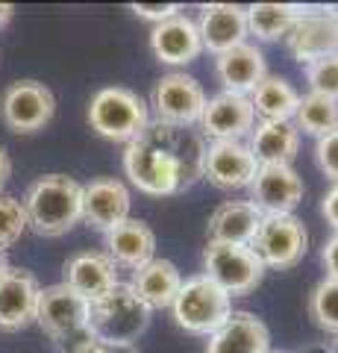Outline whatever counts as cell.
<instances>
[{
  "label": "cell",
  "instance_id": "39",
  "mask_svg": "<svg viewBox=\"0 0 338 353\" xmlns=\"http://www.w3.org/2000/svg\"><path fill=\"white\" fill-rule=\"evenodd\" d=\"M109 353H138L136 347H109Z\"/></svg>",
  "mask_w": 338,
  "mask_h": 353
},
{
  "label": "cell",
  "instance_id": "30",
  "mask_svg": "<svg viewBox=\"0 0 338 353\" xmlns=\"http://www.w3.org/2000/svg\"><path fill=\"white\" fill-rule=\"evenodd\" d=\"M24 230H27V215H24L21 201H15L9 194H0V253L6 248H12L24 236Z\"/></svg>",
  "mask_w": 338,
  "mask_h": 353
},
{
  "label": "cell",
  "instance_id": "32",
  "mask_svg": "<svg viewBox=\"0 0 338 353\" xmlns=\"http://www.w3.org/2000/svg\"><path fill=\"white\" fill-rule=\"evenodd\" d=\"M315 162H318V168L324 171L326 180L338 183V130L318 139V145H315Z\"/></svg>",
  "mask_w": 338,
  "mask_h": 353
},
{
  "label": "cell",
  "instance_id": "17",
  "mask_svg": "<svg viewBox=\"0 0 338 353\" xmlns=\"http://www.w3.org/2000/svg\"><path fill=\"white\" fill-rule=\"evenodd\" d=\"M194 24H198L203 50L215 53V57L244 44V36H247V12L244 6H235V3L203 6Z\"/></svg>",
  "mask_w": 338,
  "mask_h": 353
},
{
  "label": "cell",
  "instance_id": "31",
  "mask_svg": "<svg viewBox=\"0 0 338 353\" xmlns=\"http://www.w3.org/2000/svg\"><path fill=\"white\" fill-rule=\"evenodd\" d=\"M306 80L312 94H324L338 101V57H324L306 65Z\"/></svg>",
  "mask_w": 338,
  "mask_h": 353
},
{
  "label": "cell",
  "instance_id": "27",
  "mask_svg": "<svg viewBox=\"0 0 338 353\" xmlns=\"http://www.w3.org/2000/svg\"><path fill=\"white\" fill-rule=\"evenodd\" d=\"M244 12H247V36H256V41H279L288 39V32L297 24L303 9L291 3H253Z\"/></svg>",
  "mask_w": 338,
  "mask_h": 353
},
{
  "label": "cell",
  "instance_id": "24",
  "mask_svg": "<svg viewBox=\"0 0 338 353\" xmlns=\"http://www.w3.org/2000/svg\"><path fill=\"white\" fill-rule=\"evenodd\" d=\"M256 165H291L300 150V130L294 121H259L247 141Z\"/></svg>",
  "mask_w": 338,
  "mask_h": 353
},
{
  "label": "cell",
  "instance_id": "23",
  "mask_svg": "<svg viewBox=\"0 0 338 353\" xmlns=\"http://www.w3.org/2000/svg\"><path fill=\"white\" fill-rule=\"evenodd\" d=\"M262 218L265 215L250 201H226L209 215L206 239L218 245H253Z\"/></svg>",
  "mask_w": 338,
  "mask_h": 353
},
{
  "label": "cell",
  "instance_id": "4",
  "mask_svg": "<svg viewBox=\"0 0 338 353\" xmlns=\"http://www.w3.org/2000/svg\"><path fill=\"white\" fill-rule=\"evenodd\" d=\"M89 124L109 141H136L150 124V109L136 92L121 85H106L92 94Z\"/></svg>",
  "mask_w": 338,
  "mask_h": 353
},
{
  "label": "cell",
  "instance_id": "7",
  "mask_svg": "<svg viewBox=\"0 0 338 353\" xmlns=\"http://www.w3.org/2000/svg\"><path fill=\"white\" fill-rule=\"evenodd\" d=\"M203 277L230 294L242 297L256 292V285L265 277V265L250 245H218L209 241L203 250Z\"/></svg>",
  "mask_w": 338,
  "mask_h": 353
},
{
  "label": "cell",
  "instance_id": "3",
  "mask_svg": "<svg viewBox=\"0 0 338 353\" xmlns=\"http://www.w3.org/2000/svg\"><path fill=\"white\" fill-rule=\"evenodd\" d=\"M150 327V309L129 283L89 303V336L106 347H133Z\"/></svg>",
  "mask_w": 338,
  "mask_h": 353
},
{
  "label": "cell",
  "instance_id": "18",
  "mask_svg": "<svg viewBox=\"0 0 338 353\" xmlns=\"http://www.w3.org/2000/svg\"><path fill=\"white\" fill-rule=\"evenodd\" d=\"M65 285L71 292H77L83 301H97L103 297L106 292H112L118 285V265L106 256V253H97V250H85L77 253L65 262Z\"/></svg>",
  "mask_w": 338,
  "mask_h": 353
},
{
  "label": "cell",
  "instance_id": "40",
  "mask_svg": "<svg viewBox=\"0 0 338 353\" xmlns=\"http://www.w3.org/2000/svg\"><path fill=\"white\" fill-rule=\"evenodd\" d=\"M6 271H9V262H6V256H3V253H0V277H3Z\"/></svg>",
  "mask_w": 338,
  "mask_h": 353
},
{
  "label": "cell",
  "instance_id": "20",
  "mask_svg": "<svg viewBox=\"0 0 338 353\" xmlns=\"http://www.w3.org/2000/svg\"><path fill=\"white\" fill-rule=\"evenodd\" d=\"M106 256L112 259L118 268L138 271L147 262L156 259V236L145 221L127 218L124 224L106 233Z\"/></svg>",
  "mask_w": 338,
  "mask_h": 353
},
{
  "label": "cell",
  "instance_id": "13",
  "mask_svg": "<svg viewBox=\"0 0 338 353\" xmlns=\"http://www.w3.org/2000/svg\"><path fill=\"white\" fill-rule=\"evenodd\" d=\"M200 127L203 136H209L212 141H242L256 127V112L250 106V97L230 92L209 97L200 115Z\"/></svg>",
  "mask_w": 338,
  "mask_h": 353
},
{
  "label": "cell",
  "instance_id": "5",
  "mask_svg": "<svg viewBox=\"0 0 338 353\" xmlns=\"http://www.w3.org/2000/svg\"><path fill=\"white\" fill-rule=\"evenodd\" d=\"M173 321L180 330L191 336H212L226 318L233 315V297L209 277H189L182 280L177 297L171 303Z\"/></svg>",
  "mask_w": 338,
  "mask_h": 353
},
{
  "label": "cell",
  "instance_id": "6",
  "mask_svg": "<svg viewBox=\"0 0 338 353\" xmlns=\"http://www.w3.org/2000/svg\"><path fill=\"white\" fill-rule=\"evenodd\" d=\"M36 324L45 333L65 347H77L80 341L92 339L89 336V301H83L77 292H71L65 283L47 285L39 294V309H36Z\"/></svg>",
  "mask_w": 338,
  "mask_h": 353
},
{
  "label": "cell",
  "instance_id": "1",
  "mask_svg": "<svg viewBox=\"0 0 338 353\" xmlns=\"http://www.w3.org/2000/svg\"><path fill=\"white\" fill-rule=\"evenodd\" d=\"M206 141L189 127L150 121L147 130L124 150V174L138 192L168 197L191 189L203 176Z\"/></svg>",
  "mask_w": 338,
  "mask_h": 353
},
{
  "label": "cell",
  "instance_id": "26",
  "mask_svg": "<svg viewBox=\"0 0 338 353\" xmlns=\"http://www.w3.org/2000/svg\"><path fill=\"white\" fill-rule=\"evenodd\" d=\"M247 97L253 112L262 121H291L300 103V94L294 92V85L286 77H274V74H268Z\"/></svg>",
  "mask_w": 338,
  "mask_h": 353
},
{
  "label": "cell",
  "instance_id": "28",
  "mask_svg": "<svg viewBox=\"0 0 338 353\" xmlns=\"http://www.w3.org/2000/svg\"><path fill=\"white\" fill-rule=\"evenodd\" d=\"M294 127L309 132L315 139H324L338 130V101L324 94H306L300 97L297 112H294Z\"/></svg>",
  "mask_w": 338,
  "mask_h": 353
},
{
  "label": "cell",
  "instance_id": "2",
  "mask_svg": "<svg viewBox=\"0 0 338 353\" xmlns=\"http://www.w3.org/2000/svg\"><path fill=\"white\" fill-rule=\"evenodd\" d=\"M21 206L36 236H65L83 221V185L65 174H45L27 189Z\"/></svg>",
  "mask_w": 338,
  "mask_h": 353
},
{
  "label": "cell",
  "instance_id": "9",
  "mask_svg": "<svg viewBox=\"0 0 338 353\" xmlns=\"http://www.w3.org/2000/svg\"><path fill=\"white\" fill-rule=\"evenodd\" d=\"M256 256L265 268H294L309 250V233L300 218L294 215H265L253 239Z\"/></svg>",
  "mask_w": 338,
  "mask_h": 353
},
{
  "label": "cell",
  "instance_id": "14",
  "mask_svg": "<svg viewBox=\"0 0 338 353\" xmlns=\"http://www.w3.org/2000/svg\"><path fill=\"white\" fill-rule=\"evenodd\" d=\"M129 206H133V194L115 176H97L83 185V221L101 233L124 224L129 218Z\"/></svg>",
  "mask_w": 338,
  "mask_h": 353
},
{
  "label": "cell",
  "instance_id": "34",
  "mask_svg": "<svg viewBox=\"0 0 338 353\" xmlns=\"http://www.w3.org/2000/svg\"><path fill=\"white\" fill-rule=\"evenodd\" d=\"M321 215L326 218V224H330L335 233H338V183H332V189L324 194V201H321Z\"/></svg>",
  "mask_w": 338,
  "mask_h": 353
},
{
  "label": "cell",
  "instance_id": "37",
  "mask_svg": "<svg viewBox=\"0 0 338 353\" xmlns=\"http://www.w3.org/2000/svg\"><path fill=\"white\" fill-rule=\"evenodd\" d=\"M68 353H109V347L101 345V341H94V339H85V341H80L77 347H71Z\"/></svg>",
  "mask_w": 338,
  "mask_h": 353
},
{
  "label": "cell",
  "instance_id": "33",
  "mask_svg": "<svg viewBox=\"0 0 338 353\" xmlns=\"http://www.w3.org/2000/svg\"><path fill=\"white\" fill-rule=\"evenodd\" d=\"M129 9H133L138 18L154 21V24H162V21L180 15V6H177V3H133Z\"/></svg>",
  "mask_w": 338,
  "mask_h": 353
},
{
  "label": "cell",
  "instance_id": "19",
  "mask_svg": "<svg viewBox=\"0 0 338 353\" xmlns=\"http://www.w3.org/2000/svg\"><path fill=\"white\" fill-rule=\"evenodd\" d=\"M150 50L165 65H189L203 53L198 24L189 15H173L154 27L150 32Z\"/></svg>",
  "mask_w": 338,
  "mask_h": 353
},
{
  "label": "cell",
  "instance_id": "8",
  "mask_svg": "<svg viewBox=\"0 0 338 353\" xmlns=\"http://www.w3.org/2000/svg\"><path fill=\"white\" fill-rule=\"evenodd\" d=\"M150 109H154V121L168 127L200 124V115L206 109V92L191 74L171 71L154 83Z\"/></svg>",
  "mask_w": 338,
  "mask_h": 353
},
{
  "label": "cell",
  "instance_id": "35",
  "mask_svg": "<svg viewBox=\"0 0 338 353\" xmlns=\"http://www.w3.org/2000/svg\"><path fill=\"white\" fill-rule=\"evenodd\" d=\"M321 262H324V268H326V277L338 280V233L324 245V250H321Z\"/></svg>",
  "mask_w": 338,
  "mask_h": 353
},
{
  "label": "cell",
  "instance_id": "25",
  "mask_svg": "<svg viewBox=\"0 0 338 353\" xmlns=\"http://www.w3.org/2000/svg\"><path fill=\"white\" fill-rule=\"evenodd\" d=\"M133 292L145 301V306L154 312V309H165L173 303L180 285H182V274L171 259H154L147 262L145 268L133 271Z\"/></svg>",
  "mask_w": 338,
  "mask_h": 353
},
{
  "label": "cell",
  "instance_id": "10",
  "mask_svg": "<svg viewBox=\"0 0 338 353\" xmlns=\"http://www.w3.org/2000/svg\"><path fill=\"white\" fill-rule=\"evenodd\" d=\"M53 112H56V97L45 83L21 80L0 94V121L21 136L45 130Z\"/></svg>",
  "mask_w": 338,
  "mask_h": 353
},
{
  "label": "cell",
  "instance_id": "15",
  "mask_svg": "<svg viewBox=\"0 0 338 353\" xmlns=\"http://www.w3.org/2000/svg\"><path fill=\"white\" fill-rule=\"evenodd\" d=\"M259 165L244 141H212L206 145L203 176L218 189H244L253 183Z\"/></svg>",
  "mask_w": 338,
  "mask_h": 353
},
{
  "label": "cell",
  "instance_id": "16",
  "mask_svg": "<svg viewBox=\"0 0 338 353\" xmlns=\"http://www.w3.org/2000/svg\"><path fill=\"white\" fill-rule=\"evenodd\" d=\"M39 283L30 271L9 268L0 277V330L3 333H18L36 321L39 309Z\"/></svg>",
  "mask_w": 338,
  "mask_h": 353
},
{
  "label": "cell",
  "instance_id": "22",
  "mask_svg": "<svg viewBox=\"0 0 338 353\" xmlns=\"http://www.w3.org/2000/svg\"><path fill=\"white\" fill-rule=\"evenodd\" d=\"M215 74H218V83L224 85V92L247 97L268 77V68H265L262 50L244 41L238 48L221 53V57H215Z\"/></svg>",
  "mask_w": 338,
  "mask_h": 353
},
{
  "label": "cell",
  "instance_id": "12",
  "mask_svg": "<svg viewBox=\"0 0 338 353\" xmlns=\"http://www.w3.org/2000/svg\"><path fill=\"white\" fill-rule=\"evenodd\" d=\"M250 189V203L262 215H291L303 201V176L291 165H259Z\"/></svg>",
  "mask_w": 338,
  "mask_h": 353
},
{
  "label": "cell",
  "instance_id": "11",
  "mask_svg": "<svg viewBox=\"0 0 338 353\" xmlns=\"http://www.w3.org/2000/svg\"><path fill=\"white\" fill-rule=\"evenodd\" d=\"M286 44L291 57L303 65L324 57H338V9H303Z\"/></svg>",
  "mask_w": 338,
  "mask_h": 353
},
{
  "label": "cell",
  "instance_id": "42",
  "mask_svg": "<svg viewBox=\"0 0 338 353\" xmlns=\"http://www.w3.org/2000/svg\"><path fill=\"white\" fill-rule=\"evenodd\" d=\"M335 353H338V341H335Z\"/></svg>",
  "mask_w": 338,
  "mask_h": 353
},
{
  "label": "cell",
  "instance_id": "41",
  "mask_svg": "<svg viewBox=\"0 0 338 353\" xmlns=\"http://www.w3.org/2000/svg\"><path fill=\"white\" fill-rule=\"evenodd\" d=\"M271 353H286V350H271Z\"/></svg>",
  "mask_w": 338,
  "mask_h": 353
},
{
  "label": "cell",
  "instance_id": "36",
  "mask_svg": "<svg viewBox=\"0 0 338 353\" xmlns=\"http://www.w3.org/2000/svg\"><path fill=\"white\" fill-rule=\"evenodd\" d=\"M9 176H12V159H9L6 148L0 145V194H3V185L9 183Z\"/></svg>",
  "mask_w": 338,
  "mask_h": 353
},
{
  "label": "cell",
  "instance_id": "21",
  "mask_svg": "<svg viewBox=\"0 0 338 353\" xmlns=\"http://www.w3.org/2000/svg\"><path fill=\"white\" fill-rule=\"evenodd\" d=\"M206 353H271V333L253 312H233L209 336Z\"/></svg>",
  "mask_w": 338,
  "mask_h": 353
},
{
  "label": "cell",
  "instance_id": "38",
  "mask_svg": "<svg viewBox=\"0 0 338 353\" xmlns=\"http://www.w3.org/2000/svg\"><path fill=\"white\" fill-rule=\"evenodd\" d=\"M12 15H15V6L12 3H0V30H3L9 21H12Z\"/></svg>",
  "mask_w": 338,
  "mask_h": 353
},
{
  "label": "cell",
  "instance_id": "29",
  "mask_svg": "<svg viewBox=\"0 0 338 353\" xmlns=\"http://www.w3.org/2000/svg\"><path fill=\"white\" fill-rule=\"evenodd\" d=\"M309 318L326 333L338 336V280L326 277L309 294Z\"/></svg>",
  "mask_w": 338,
  "mask_h": 353
}]
</instances>
